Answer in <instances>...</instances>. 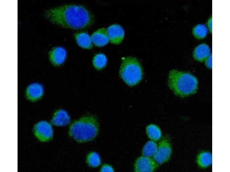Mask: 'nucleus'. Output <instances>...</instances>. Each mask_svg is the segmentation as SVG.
Wrapping results in <instances>:
<instances>
[{"mask_svg": "<svg viewBox=\"0 0 230 172\" xmlns=\"http://www.w3.org/2000/svg\"><path fill=\"white\" fill-rule=\"evenodd\" d=\"M107 59L105 54L99 53L96 55L94 57L93 62L94 66L98 69H101L106 65Z\"/></svg>", "mask_w": 230, "mask_h": 172, "instance_id": "18", "label": "nucleus"}, {"mask_svg": "<svg viewBox=\"0 0 230 172\" xmlns=\"http://www.w3.org/2000/svg\"><path fill=\"white\" fill-rule=\"evenodd\" d=\"M158 146L156 143L153 141H150L145 144L142 150V154L145 157H150L154 156L156 152Z\"/></svg>", "mask_w": 230, "mask_h": 172, "instance_id": "16", "label": "nucleus"}, {"mask_svg": "<svg viewBox=\"0 0 230 172\" xmlns=\"http://www.w3.org/2000/svg\"><path fill=\"white\" fill-rule=\"evenodd\" d=\"M91 39L92 43L97 46L102 47L106 45L109 41L107 30L104 28L98 29L92 34Z\"/></svg>", "mask_w": 230, "mask_h": 172, "instance_id": "10", "label": "nucleus"}, {"mask_svg": "<svg viewBox=\"0 0 230 172\" xmlns=\"http://www.w3.org/2000/svg\"><path fill=\"white\" fill-rule=\"evenodd\" d=\"M122 79L129 86H133L142 79L143 73L141 64L137 58L128 57L122 59L120 71Z\"/></svg>", "mask_w": 230, "mask_h": 172, "instance_id": "4", "label": "nucleus"}, {"mask_svg": "<svg viewBox=\"0 0 230 172\" xmlns=\"http://www.w3.org/2000/svg\"><path fill=\"white\" fill-rule=\"evenodd\" d=\"M53 132L51 125L45 121L38 122L34 128V135L39 140L43 142L47 141L51 139Z\"/></svg>", "mask_w": 230, "mask_h": 172, "instance_id": "6", "label": "nucleus"}, {"mask_svg": "<svg viewBox=\"0 0 230 172\" xmlns=\"http://www.w3.org/2000/svg\"><path fill=\"white\" fill-rule=\"evenodd\" d=\"M49 54L52 63L55 65H59L64 62L66 57L67 52L64 47L57 46L51 50Z\"/></svg>", "mask_w": 230, "mask_h": 172, "instance_id": "9", "label": "nucleus"}, {"mask_svg": "<svg viewBox=\"0 0 230 172\" xmlns=\"http://www.w3.org/2000/svg\"><path fill=\"white\" fill-rule=\"evenodd\" d=\"M210 53V49L209 46L206 44L199 45L195 49L194 56L196 59L202 60L208 57Z\"/></svg>", "mask_w": 230, "mask_h": 172, "instance_id": "14", "label": "nucleus"}, {"mask_svg": "<svg viewBox=\"0 0 230 172\" xmlns=\"http://www.w3.org/2000/svg\"><path fill=\"white\" fill-rule=\"evenodd\" d=\"M197 163L201 167L205 168L208 167L212 164V154L208 151L201 152L197 157Z\"/></svg>", "mask_w": 230, "mask_h": 172, "instance_id": "15", "label": "nucleus"}, {"mask_svg": "<svg viewBox=\"0 0 230 172\" xmlns=\"http://www.w3.org/2000/svg\"><path fill=\"white\" fill-rule=\"evenodd\" d=\"M70 121V118L67 112L62 109L58 110L54 114L51 123L56 126H63L69 124Z\"/></svg>", "mask_w": 230, "mask_h": 172, "instance_id": "12", "label": "nucleus"}, {"mask_svg": "<svg viewBox=\"0 0 230 172\" xmlns=\"http://www.w3.org/2000/svg\"><path fill=\"white\" fill-rule=\"evenodd\" d=\"M98 131L99 124L96 118L90 115L74 122L70 127L69 134L78 142H84L93 139Z\"/></svg>", "mask_w": 230, "mask_h": 172, "instance_id": "3", "label": "nucleus"}, {"mask_svg": "<svg viewBox=\"0 0 230 172\" xmlns=\"http://www.w3.org/2000/svg\"><path fill=\"white\" fill-rule=\"evenodd\" d=\"M44 91L43 87L41 84L33 83L28 87L26 90V96L31 100H36L42 96Z\"/></svg>", "mask_w": 230, "mask_h": 172, "instance_id": "11", "label": "nucleus"}, {"mask_svg": "<svg viewBox=\"0 0 230 172\" xmlns=\"http://www.w3.org/2000/svg\"><path fill=\"white\" fill-rule=\"evenodd\" d=\"M75 37L78 44L82 48L91 49L93 46L91 37L87 33L80 32L75 34Z\"/></svg>", "mask_w": 230, "mask_h": 172, "instance_id": "13", "label": "nucleus"}, {"mask_svg": "<svg viewBox=\"0 0 230 172\" xmlns=\"http://www.w3.org/2000/svg\"><path fill=\"white\" fill-rule=\"evenodd\" d=\"M206 64L209 68L212 67V55H211L209 57L206 62Z\"/></svg>", "mask_w": 230, "mask_h": 172, "instance_id": "22", "label": "nucleus"}, {"mask_svg": "<svg viewBox=\"0 0 230 172\" xmlns=\"http://www.w3.org/2000/svg\"><path fill=\"white\" fill-rule=\"evenodd\" d=\"M108 35L110 42L114 44H119L123 40L124 31L120 25L114 24L110 26L107 29Z\"/></svg>", "mask_w": 230, "mask_h": 172, "instance_id": "8", "label": "nucleus"}, {"mask_svg": "<svg viewBox=\"0 0 230 172\" xmlns=\"http://www.w3.org/2000/svg\"><path fill=\"white\" fill-rule=\"evenodd\" d=\"M101 172H113L114 170L110 166L106 165L102 167L101 169Z\"/></svg>", "mask_w": 230, "mask_h": 172, "instance_id": "21", "label": "nucleus"}, {"mask_svg": "<svg viewBox=\"0 0 230 172\" xmlns=\"http://www.w3.org/2000/svg\"><path fill=\"white\" fill-rule=\"evenodd\" d=\"M193 32L196 36L199 38H202L206 36L208 32V30L205 25L202 24H199L194 27Z\"/></svg>", "mask_w": 230, "mask_h": 172, "instance_id": "20", "label": "nucleus"}, {"mask_svg": "<svg viewBox=\"0 0 230 172\" xmlns=\"http://www.w3.org/2000/svg\"><path fill=\"white\" fill-rule=\"evenodd\" d=\"M172 153L171 144L168 138L164 137L160 141L154 158L156 163L162 164L169 159Z\"/></svg>", "mask_w": 230, "mask_h": 172, "instance_id": "5", "label": "nucleus"}, {"mask_svg": "<svg viewBox=\"0 0 230 172\" xmlns=\"http://www.w3.org/2000/svg\"><path fill=\"white\" fill-rule=\"evenodd\" d=\"M87 161L88 164L93 167H98L101 163V159L99 154L95 152H92L88 155Z\"/></svg>", "mask_w": 230, "mask_h": 172, "instance_id": "19", "label": "nucleus"}, {"mask_svg": "<svg viewBox=\"0 0 230 172\" xmlns=\"http://www.w3.org/2000/svg\"><path fill=\"white\" fill-rule=\"evenodd\" d=\"M45 17L53 24L66 28H86L94 22L92 14L85 7L75 4L65 5L47 10Z\"/></svg>", "mask_w": 230, "mask_h": 172, "instance_id": "1", "label": "nucleus"}, {"mask_svg": "<svg viewBox=\"0 0 230 172\" xmlns=\"http://www.w3.org/2000/svg\"><path fill=\"white\" fill-rule=\"evenodd\" d=\"M158 167L156 162L149 157H141L137 160L135 165L136 172H151Z\"/></svg>", "mask_w": 230, "mask_h": 172, "instance_id": "7", "label": "nucleus"}, {"mask_svg": "<svg viewBox=\"0 0 230 172\" xmlns=\"http://www.w3.org/2000/svg\"><path fill=\"white\" fill-rule=\"evenodd\" d=\"M146 131L149 137L154 140H157L161 136V131L159 128L156 125L151 124L147 126Z\"/></svg>", "mask_w": 230, "mask_h": 172, "instance_id": "17", "label": "nucleus"}, {"mask_svg": "<svg viewBox=\"0 0 230 172\" xmlns=\"http://www.w3.org/2000/svg\"><path fill=\"white\" fill-rule=\"evenodd\" d=\"M168 85L176 95L183 97L196 92L198 81L190 73L174 69L171 70L169 73Z\"/></svg>", "mask_w": 230, "mask_h": 172, "instance_id": "2", "label": "nucleus"}]
</instances>
